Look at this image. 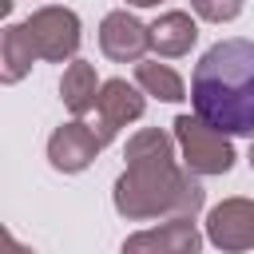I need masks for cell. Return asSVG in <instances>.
Wrapping results in <instances>:
<instances>
[{"instance_id":"2e32d148","label":"cell","mask_w":254,"mask_h":254,"mask_svg":"<svg viewBox=\"0 0 254 254\" xmlns=\"http://www.w3.org/2000/svg\"><path fill=\"white\" fill-rule=\"evenodd\" d=\"M127 4H135V8H151V4H159V0H127Z\"/></svg>"},{"instance_id":"8992f818","label":"cell","mask_w":254,"mask_h":254,"mask_svg":"<svg viewBox=\"0 0 254 254\" xmlns=\"http://www.w3.org/2000/svg\"><path fill=\"white\" fill-rule=\"evenodd\" d=\"M143 107H147V99H143V91L139 87H131L127 79H107L103 87H99V99H95V135H99V143L107 147L127 123H135L139 115H143Z\"/></svg>"},{"instance_id":"9c48e42d","label":"cell","mask_w":254,"mask_h":254,"mask_svg":"<svg viewBox=\"0 0 254 254\" xmlns=\"http://www.w3.org/2000/svg\"><path fill=\"white\" fill-rule=\"evenodd\" d=\"M99 48L115 64H139L143 52L151 48V28H143L127 8L107 12L103 24H99Z\"/></svg>"},{"instance_id":"5bb4252c","label":"cell","mask_w":254,"mask_h":254,"mask_svg":"<svg viewBox=\"0 0 254 254\" xmlns=\"http://www.w3.org/2000/svg\"><path fill=\"white\" fill-rule=\"evenodd\" d=\"M190 8H194V16H202L210 24H226L242 12V0H190Z\"/></svg>"},{"instance_id":"5b68a950","label":"cell","mask_w":254,"mask_h":254,"mask_svg":"<svg viewBox=\"0 0 254 254\" xmlns=\"http://www.w3.org/2000/svg\"><path fill=\"white\" fill-rule=\"evenodd\" d=\"M206 238L222 254L254 250V198H222L206 214Z\"/></svg>"},{"instance_id":"52a82bcc","label":"cell","mask_w":254,"mask_h":254,"mask_svg":"<svg viewBox=\"0 0 254 254\" xmlns=\"http://www.w3.org/2000/svg\"><path fill=\"white\" fill-rule=\"evenodd\" d=\"M99 151H103V143H99L95 127L83 123V119L60 123V127L52 131V139H48V163H52L56 171H64V175H75V171L91 167V159H95Z\"/></svg>"},{"instance_id":"7c38bea8","label":"cell","mask_w":254,"mask_h":254,"mask_svg":"<svg viewBox=\"0 0 254 254\" xmlns=\"http://www.w3.org/2000/svg\"><path fill=\"white\" fill-rule=\"evenodd\" d=\"M32 44L24 36V24H8L4 36H0V79L4 83H20L28 71H32Z\"/></svg>"},{"instance_id":"7a4b0ae2","label":"cell","mask_w":254,"mask_h":254,"mask_svg":"<svg viewBox=\"0 0 254 254\" xmlns=\"http://www.w3.org/2000/svg\"><path fill=\"white\" fill-rule=\"evenodd\" d=\"M190 103L222 135H254V40H218L190 75Z\"/></svg>"},{"instance_id":"30bf717a","label":"cell","mask_w":254,"mask_h":254,"mask_svg":"<svg viewBox=\"0 0 254 254\" xmlns=\"http://www.w3.org/2000/svg\"><path fill=\"white\" fill-rule=\"evenodd\" d=\"M99 87H103V83H99L95 67H91L87 60H71V64H67V71H64V79H60V99H64V107L79 119V115L95 111Z\"/></svg>"},{"instance_id":"6da1fadb","label":"cell","mask_w":254,"mask_h":254,"mask_svg":"<svg viewBox=\"0 0 254 254\" xmlns=\"http://www.w3.org/2000/svg\"><path fill=\"white\" fill-rule=\"evenodd\" d=\"M127 167L115 179V210L131 222L147 218H194L202 206L198 175L179 167L175 139L163 127H143L127 139Z\"/></svg>"},{"instance_id":"8fae6325","label":"cell","mask_w":254,"mask_h":254,"mask_svg":"<svg viewBox=\"0 0 254 254\" xmlns=\"http://www.w3.org/2000/svg\"><path fill=\"white\" fill-rule=\"evenodd\" d=\"M198 40V24L190 20V12H163L151 24V48L159 56H187Z\"/></svg>"},{"instance_id":"9a60e30c","label":"cell","mask_w":254,"mask_h":254,"mask_svg":"<svg viewBox=\"0 0 254 254\" xmlns=\"http://www.w3.org/2000/svg\"><path fill=\"white\" fill-rule=\"evenodd\" d=\"M4 254H36V250H32V246H24L12 230H4Z\"/></svg>"},{"instance_id":"277c9868","label":"cell","mask_w":254,"mask_h":254,"mask_svg":"<svg viewBox=\"0 0 254 254\" xmlns=\"http://www.w3.org/2000/svg\"><path fill=\"white\" fill-rule=\"evenodd\" d=\"M24 36H28L36 60H48V64L75 60V52H79V16L71 8L48 4V8H40L24 20Z\"/></svg>"},{"instance_id":"3957f363","label":"cell","mask_w":254,"mask_h":254,"mask_svg":"<svg viewBox=\"0 0 254 254\" xmlns=\"http://www.w3.org/2000/svg\"><path fill=\"white\" fill-rule=\"evenodd\" d=\"M175 139L183 147V167L190 175H226L234 167V147L222 131L202 123L198 115H179L175 119Z\"/></svg>"},{"instance_id":"ba28073f","label":"cell","mask_w":254,"mask_h":254,"mask_svg":"<svg viewBox=\"0 0 254 254\" xmlns=\"http://www.w3.org/2000/svg\"><path fill=\"white\" fill-rule=\"evenodd\" d=\"M119 254H202V234L194 218H167L123 242Z\"/></svg>"},{"instance_id":"e0dca14e","label":"cell","mask_w":254,"mask_h":254,"mask_svg":"<svg viewBox=\"0 0 254 254\" xmlns=\"http://www.w3.org/2000/svg\"><path fill=\"white\" fill-rule=\"evenodd\" d=\"M250 171H254V143H250Z\"/></svg>"},{"instance_id":"4fadbf2b","label":"cell","mask_w":254,"mask_h":254,"mask_svg":"<svg viewBox=\"0 0 254 254\" xmlns=\"http://www.w3.org/2000/svg\"><path fill=\"white\" fill-rule=\"evenodd\" d=\"M135 83H139L147 95L163 99V103H179V99H187V95H183L187 87H183L179 71L167 67V64H159V60H139V64H135Z\"/></svg>"}]
</instances>
